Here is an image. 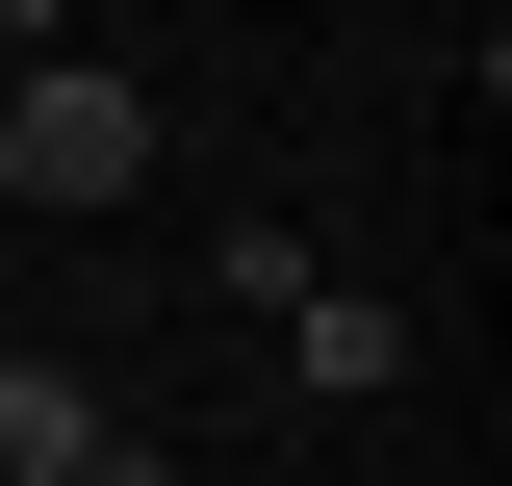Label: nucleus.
Masks as SVG:
<instances>
[{
    "label": "nucleus",
    "instance_id": "obj_1",
    "mask_svg": "<svg viewBox=\"0 0 512 486\" xmlns=\"http://www.w3.org/2000/svg\"><path fill=\"white\" fill-rule=\"evenodd\" d=\"M154 180V103H128L103 52H26L0 77V205H128Z\"/></svg>",
    "mask_w": 512,
    "mask_h": 486
},
{
    "label": "nucleus",
    "instance_id": "obj_2",
    "mask_svg": "<svg viewBox=\"0 0 512 486\" xmlns=\"http://www.w3.org/2000/svg\"><path fill=\"white\" fill-rule=\"evenodd\" d=\"M282 384H333V410L410 384V307H384V282H308V307H282Z\"/></svg>",
    "mask_w": 512,
    "mask_h": 486
},
{
    "label": "nucleus",
    "instance_id": "obj_5",
    "mask_svg": "<svg viewBox=\"0 0 512 486\" xmlns=\"http://www.w3.org/2000/svg\"><path fill=\"white\" fill-rule=\"evenodd\" d=\"M0 52H52V0H0Z\"/></svg>",
    "mask_w": 512,
    "mask_h": 486
},
{
    "label": "nucleus",
    "instance_id": "obj_3",
    "mask_svg": "<svg viewBox=\"0 0 512 486\" xmlns=\"http://www.w3.org/2000/svg\"><path fill=\"white\" fill-rule=\"evenodd\" d=\"M103 435H128V410H103V384H77V359H0V486H77V461H103Z\"/></svg>",
    "mask_w": 512,
    "mask_h": 486
},
{
    "label": "nucleus",
    "instance_id": "obj_4",
    "mask_svg": "<svg viewBox=\"0 0 512 486\" xmlns=\"http://www.w3.org/2000/svg\"><path fill=\"white\" fill-rule=\"evenodd\" d=\"M77 486H180V461H154V435H103V461H77Z\"/></svg>",
    "mask_w": 512,
    "mask_h": 486
}]
</instances>
